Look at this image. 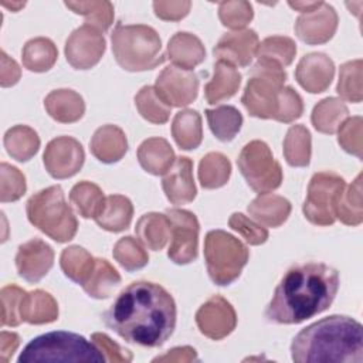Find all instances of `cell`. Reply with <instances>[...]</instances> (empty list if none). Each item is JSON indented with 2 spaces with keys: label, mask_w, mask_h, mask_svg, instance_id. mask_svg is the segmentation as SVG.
Segmentation results:
<instances>
[{
  "label": "cell",
  "mask_w": 363,
  "mask_h": 363,
  "mask_svg": "<svg viewBox=\"0 0 363 363\" xmlns=\"http://www.w3.org/2000/svg\"><path fill=\"white\" fill-rule=\"evenodd\" d=\"M176 316L174 299L163 286L136 281L121 291L104 320L126 342L157 347L172 336Z\"/></svg>",
  "instance_id": "6da1fadb"
},
{
  "label": "cell",
  "mask_w": 363,
  "mask_h": 363,
  "mask_svg": "<svg viewBox=\"0 0 363 363\" xmlns=\"http://www.w3.org/2000/svg\"><path fill=\"white\" fill-rule=\"evenodd\" d=\"M339 289V274L322 262L289 268L277 285L265 318L279 325H295L326 311Z\"/></svg>",
  "instance_id": "7a4b0ae2"
},
{
  "label": "cell",
  "mask_w": 363,
  "mask_h": 363,
  "mask_svg": "<svg viewBox=\"0 0 363 363\" xmlns=\"http://www.w3.org/2000/svg\"><path fill=\"white\" fill-rule=\"evenodd\" d=\"M294 362L362 363V325L345 315H332L303 328L291 343Z\"/></svg>",
  "instance_id": "3957f363"
},
{
  "label": "cell",
  "mask_w": 363,
  "mask_h": 363,
  "mask_svg": "<svg viewBox=\"0 0 363 363\" xmlns=\"http://www.w3.org/2000/svg\"><path fill=\"white\" fill-rule=\"evenodd\" d=\"M116 62L126 71L153 69L163 64L162 41L155 28L145 24H118L111 35Z\"/></svg>",
  "instance_id": "277c9868"
},
{
  "label": "cell",
  "mask_w": 363,
  "mask_h": 363,
  "mask_svg": "<svg viewBox=\"0 0 363 363\" xmlns=\"http://www.w3.org/2000/svg\"><path fill=\"white\" fill-rule=\"evenodd\" d=\"M94 342L72 332H48L34 337L20 353L18 363L31 362H104Z\"/></svg>",
  "instance_id": "5b68a950"
},
{
  "label": "cell",
  "mask_w": 363,
  "mask_h": 363,
  "mask_svg": "<svg viewBox=\"0 0 363 363\" xmlns=\"http://www.w3.org/2000/svg\"><path fill=\"white\" fill-rule=\"evenodd\" d=\"M26 211L28 221L57 242H67L77 234L78 221L65 203L61 186H50L33 194Z\"/></svg>",
  "instance_id": "8992f818"
},
{
  "label": "cell",
  "mask_w": 363,
  "mask_h": 363,
  "mask_svg": "<svg viewBox=\"0 0 363 363\" xmlns=\"http://www.w3.org/2000/svg\"><path fill=\"white\" fill-rule=\"evenodd\" d=\"M250 251L238 238L223 230H211L204 238V259L210 279L220 286L234 282L247 265Z\"/></svg>",
  "instance_id": "52a82bcc"
},
{
  "label": "cell",
  "mask_w": 363,
  "mask_h": 363,
  "mask_svg": "<svg viewBox=\"0 0 363 363\" xmlns=\"http://www.w3.org/2000/svg\"><path fill=\"white\" fill-rule=\"evenodd\" d=\"M285 79L284 68L257 61L241 98L247 112L259 119H274Z\"/></svg>",
  "instance_id": "ba28073f"
},
{
  "label": "cell",
  "mask_w": 363,
  "mask_h": 363,
  "mask_svg": "<svg viewBox=\"0 0 363 363\" xmlns=\"http://www.w3.org/2000/svg\"><path fill=\"white\" fill-rule=\"evenodd\" d=\"M238 169L247 184L257 193H269L282 183L281 164L272 156L269 146L262 140L248 142L237 159Z\"/></svg>",
  "instance_id": "9c48e42d"
},
{
  "label": "cell",
  "mask_w": 363,
  "mask_h": 363,
  "mask_svg": "<svg viewBox=\"0 0 363 363\" xmlns=\"http://www.w3.org/2000/svg\"><path fill=\"white\" fill-rule=\"evenodd\" d=\"M345 186L343 177L333 172L315 173L302 206L305 218L315 225H332L336 221L335 204Z\"/></svg>",
  "instance_id": "30bf717a"
},
{
  "label": "cell",
  "mask_w": 363,
  "mask_h": 363,
  "mask_svg": "<svg viewBox=\"0 0 363 363\" xmlns=\"http://www.w3.org/2000/svg\"><path fill=\"white\" fill-rule=\"evenodd\" d=\"M172 227V242L169 245V258L179 265H186L197 258L199 245V220L183 208H169L164 213Z\"/></svg>",
  "instance_id": "8fae6325"
},
{
  "label": "cell",
  "mask_w": 363,
  "mask_h": 363,
  "mask_svg": "<svg viewBox=\"0 0 363 363\" xmlns=\"http://www.w3.org/2000/svg\"><path fill=\"white\" fill-rule=\"evenodd\" d=\"M155 91L170 108L187 106L197 98L199 78L190 69L169 65L157 75Z\"/></svg>",
  "instance_id": "7c38bea8"
},
{
  "label": "cell",
  "mask_w": 363,
  "mask_h": 363,
  "mask_svg": "<svg viewBox=\"0 0 363 363\" xmlns=\"http://www.w3.org/2000/svg\"><path fill=\"white\" fill-rule=\"evenodd\" d=\"M106 48L102 31L82 24L65 41V58L75 69H89L96 65Z\"/></svg>",
  "instance_id": "4fadbf2b"
},
{
  "label": "cell",
  "mask_w": 363,
  "mask_h": 363,
  "mask_svg": "<svg viewBox=\"0 0 363 363\" xmlns=\"http://www.w3.org/2000/svg\"><path fill=\"white\" fill-rule=\"evenodd\" d=\"M85 160L81 143L71 136H58L45 146L43 162L54 179H68L77 174Z\"/></svg>",
  "instance_id": "5bb4252c"
},
{
  "label": "cell",
  "mask_w": 363,
  "mask_h": 363,
  "mask_svg": "<svg viewBox=\"0 0 363 363\" xmlns=\"http://www.w3.org/2000/svg\"><path fill=\"white\" fill-rule=\"evenodd\" d=\"M196 323L204 336L220 340L235 329L237 315L225 298L214 295L197 309Z\"/></svg>",
  "instance_id": "9a60e30c"
},
{
  "label": "cell",
  "mask_w": 363,
  "mask_h": 363,
  "mask_svg": "<svg viewBox=\"0 0 363 363\" xmlns=\"http://www.w3.org/2000/svg\"><path fill=\"white\" fill-rule=\"evenodd\" d=\"M295 34L306 44L328 43L337 28V14L332 6L322 3L318 9L301 14L295 21Z\"/></svg>",
  "instance_id": "2e32d148"
},
{
  "label": "cell",
  "mask_w": 363,
  "mask_h": 363,
  "mask_svg": "<svg viewBox=\"0 0 363 363\" xmlns=\"http://www.w3.org/2000/svg\"><path fill=\"white\" fill-rule=\"evenodd\" d=\"M54 264L52 248L40 238H33L21 244L16 254V268L18 275L28 282L43 279Z\"/></svg>",
  "instance_id": "e0dca14e"
},
{
  "label": "cell",
  "mask_w": 363,
  "mask_h": 363,
  "mask_svg": "<svg viewBox=\"0 0 363 363\" xmlns=\"http://www.w3.org/2000/svg\"><path fill=\"white\" fill-rule=\"evenodd\" d=\"M259 40L254 30H235L224 34L216 44L213 52L217 61H224L233 67H247L257 54Z\"/></svg>",
  "instance_id": "ac0fdd59"
},
{
  "label": "cell",
  "mask_w": 363,
  "mask_h": 363,
  "mask_svg": "<svg viewBox=\"0 0 363 363\" xmlns=\"http://www.w3.org/2000/svg\"><path fill=\"white\" fill-rule=\"evenodd\" d=\"M335 75L333 61L323 52H311L301 58L295 69L298 84L311 94L326 91Z\"/></svg>",
  "instance_id": "d6986e66"
},
{
  "label": "cell",
  "mask_w": 363,
  "mask_h": 363,
  "mask_svg": "<svg viewBox=\"0 0 363 363\" xmlns=\"http://www.w3.org/2000/svg\"><path fill=\"white\" fill-rule=\"evenodd\" d=\"M162 189L172 204L179 206L193 201L197 194L193 179V162L186 156L176 157L163 176Z\"/></svg>",
  "instance_id": "ffe728a7"
},
{
  "label": "cell",
  "mask_w": 363,
  "mask_h": 363,
  "mask_svg": "<svg viewBox=\"0 0 363 363\" xmlns=\"http://www.w3.org/2000/svg\"><path fill=\"white\" fill-rule=\"evenodd\" d=\"M89 149L99 162L115 163L128 152V139L125 132L116 125H104L95 130Z\"/></svg>",
  "instance_id": "44dd1931"
},
{
  "label": "cell",
  "mask_w": 363,
  "mask_h": 363,
  "mask_svg": "<svg viewBox=\"0 0 363 363\" xmlns=\"http://www.w3.org/2000/svg\"><path fill=\"white\" fill-rule=\"evenodd\" d=\"M252 220L265 227L277 228L284 224L291 214V203L282 196L262 193L247 207Z\"/></svg>",
  "instance_id": "7402d4cb"
},
{
  "label": "cell",
  "mask_w": 363,
  "mask_h": 363,
  "mask_svg": "<svg viewBox=\"0 0 363 363\" xmlns=\"http://www.w3.org/2000/svg\"><path fill=\"white\" fill-rule=\"evenodd\" d=\"M47 113L57 122L72 123L82 118L85 112V102L82 96L67 88L51 91L44 99Z\"/></svg>",
  "instance_id": "603a6c76"
},
{
  "label": "cell",
  "mask_w": 363,
  "mask_h": 363,
  "mask_svg": "<svg viewBox=\"0 0 363 363\" xmlns=\"http://www.w3.org/2000/svg\"><path fill=\"white\" fill-rule=\"evenodd\" d=\"M167 58L173 65L191 71L204 61L206 48L194 34L179 31L169 40Z\"/></svg>",
  "instance_id": "cb8c5ba5"
},
{
  "label": "cell",
  "mask_w": 363,
  "mask_h": 363,
  "mask_svg": "<svg viewBox=\"0 0 363 363\" xmlns=\"http://www.w3.org/2000/svg\"><path fill=\"white\" fill-rule=\"evenodd\" d=\"M138 160L150 174H164L176 160L174 152L163 138H149L138 147Z\"/></svg>",
  "instance_id": "d4e9b609"
},
{
  "label": "cell",
  "mask_w": 363,
  "mask_h": 363,
  "mask_svg": "<svg viewBox=\"0 0 363 363\" xmlns=\"http://www.w3.org/2000/svg\"><path fill=\"white\" fill-rule=\"evenodd\" d=\"M241 85V74L228 62L217 61L214 64L213 78L204 86V96L208 104L214 105L237 94Z\"/></svg>",
  "instance_id": "484cf974"
},
{
  "label": "cell",
  "mask_w": 363,
  "mask_h": 363,
  "mask_svg": "<svg viewBox=\"0 0 363 363\" xmlns=\"http://www.w3.org/2000/svg\"><path fill=\"white\" fill-rule=\"evenodd\" d=\"M20 315L23 322L31 325L51 323L58 318V305L52 295L45 291L35 289L24 294L21 299Z\"/></svg>",
  "instance_id": "4316f807"
},
{
  "label": "cell",
  "mask_w": 363,
  "mask_h": 363,
  "mask_svg": "<svg viewBox=\"0 0 363 363\" xmlns=\"http://www.w3.org/2000/svg\"><path fill=\"white\" fill-rule=\"evenodd\" d=\"M132 216V201L125 196L111 194L105 197L104 207L94 220L101 228L111 233H119L130 225Z\"/></svg>",
  "instance_id": "83f0119b"
},
{
  "label": "cell",
  "mask_w": 363,
  "mask_h": 363,
  "mask_svg": "<svg viewBox=\"0 0 363 363\" xmlns=\"http://www.w3.org/2000/svg\"><path fill=\"white\" fill-rule=\"evenodd\" d=\"M135 233L145 247L153 251H160L172 235V227L166 214L147 213L138 220Z\"/></svg>",
  "instance_id": "f1b7e54d"
},
{
  "label": "cell",
  "mask_w": 363,
  "mask_h": 363,
  "mask_svg": "<svg viewBox=\"0 0 363 363\" xmlns=\"http://www.w3.org/2000/svg\"><path fill=\"white\" fill-rule=\"evenodd\" d=\"M172 136L176 145L183 150L199 147L203 140L200 113L193 109H183L177 112L172 122Z\"/></svg>",
  "instance_id": "f546056e"
},
{
  "label": "cell",
  "mask_w": 363,
  "mask_h": 363,
  "mask_svg": "<svg viewBox=\"0 0 363 363\" xmlns=\"http://www.w3.org/2000/svg\"><path fill=\"white\" fill-rule=\"evenodd\" d=\"M58 51L55 44L45 37H35L28 40L21 52L24 68L33 72H45L55 64Z\"/></svg>",
  "instance_id": "4dcf8cb0"
},
{
  "label": "cell",
  "mask_w": 363,
  "mask_h": 363,
  "mask_svg": "<svg viewBox=\"0 0 363 363\" xmlns=\"http://www.w3.org/2000/svg\"><path fill=\"white\" fill-rule=\"evenodd\" d=\"M3 143L13 159L17 162H27L38 152L40 138L33 128L16 125L4 133Z\"/></svg>",
  "instance_id": "1f68e13d"
},
{
  "label": "cell",
  "mask_w": 363,
  "mask_h": 363,
  "mask_svg": "<svg viewBox=\"0 0 363 363\" xmlns=\"http://www.w3.org/2000/svg\"><path fill=\"white\" fill-rule=\"evenodd\" d=\"M349 109L343 101L329 96L319 101L312 111V125L318 132L332 135L347 118Z\"/></svg>",
  "instance_id": "d6a6232c"
},
{
  "label": "cell",
  "mask_w": 363,
  "mask_h": 363,
  "mask_svg": "<svg viewBox=\"0 0 363 363\" xmlns=\"http://www.w3.org/2000/svg\"><path fill=\"white\" fill-rule=\"evenodd\" d=\"M335 217L346 225H359L363 221V204H362V174H357L356 179L347 187L342 190L336 204H335Z\"/></svg>",
  "instance_id": "836d02e7"
},
{
  "label": "cell",
  "mask_w": 363,
  "mask_h": 363,
  "mask_svg": "<svg viewBox=\"0 0 363 363\" xmlns=\"http://www.w3.org/2000/svg\"><path fill=\"white\" fill-rule=\"evenodd\" d=\"M296 55V44L292 38L285 35L267 37L258 44L257 60L258 62L272 64L285 68L292 64Z\"/></svg>",
  "instance_id": "e575fe53"
},
{
  "label": "cell",
  "mask_w": 363,
  "mask_h": 363,
  "mask_svg": "<svg viewBox=\"0 0 363 363\" xmlns=\"http://www.w3.org/2000/svg\"><path fill=\"white\" fill-rule=\"evenodd\" d=\"M60 265L67 278L82 286L95 268V258L85 248L71 245L62 250Z\"/></svg>",
  "instance_id": "d590c367"
},
{
  "label": "cell",
  "mask_w": 363,
  "mask_h": 363,
  "mask_svg": "<svg viewBox=\"0 0 363 363\" xmlns=\"http://www.w3.org/2000/svg\"><path fill=\"white\" fill-rule=\"evenodd\" d=\"M206 118L210 130L221 142L233 140L242 125V115L231 105H220L214 109H206Z\"/></svg>",
  "instance_id": "8d00e7d4"
},
{
  "label": "cell",
  "mask_w": 363,
  "mask_h": 363,
  "mask_svg": "<svg viewBox=\"0 0 363 363\" xmlns=\"http://www.w3.org/2000/svg\"><path fill=\"white\" fill-rule=\"evenodd\" d=\"M311 133L303 125H292L284 139V156L289 166L305 167L311 162Z\"/></svg>",
  "instance_id": "74e56055"
},
{
  "label": "cell",
  "mask_w": 363,
  "mask_h": 363,
  "mask_svg": "<svg viewBox=\"0 0 363 363\" xmlns=\"http://www.w3.org/2000/svg\"><path fill=\"white\" fill-rule=\"evenodd\" d=\"M121 284L119 272L104 258H95V268L82 285V289L95 299H105L111 296L112 291Z\"/></svg>",
  "instance_id": "f35d334b"
},
{
  "label": "cell",
  "mask_w": 363,
  "mask_h": 363,
  "mask_svg": "<svg viewBox=\"0 0 363 363\" xmlns=\"http://www.w3.org/2000/svg\"><path fill=\"white\" fill-rule=\"evenodd\" d=\"M69 201L81 217L95 218L104 207L105 196L95 183L82 180L71 189Z\"/></svg>",
  "instance_id": "ab89813d"
},
{
  "label": "cell",
  "mask_w": 363,
  "mask_h": 363,
  "mask_svg": "<svg viewBox=\"0 0 363 363\" xmlns=\"http://www.w3.org/2000/svg\"><path fill=\"white\" fill-rule=\"evenodd\" d=\"M230 174L231 163L223 153L210 152L199 163V182L204 189L223 187Z\"/></svg>",
  "instance_id": "60d3db41"
},
{
  "label": "cell",
  "mask_w": 363,
  "mask_h": 363,
  "mask_svg": "<svg viewBox=\"0 0 363 363\" xmlns=\"http://www.w3.org/2000/svg\"><path fill=\"white\" fill-rule=\"evenodd\" d=\"M75 14L85 18V24L106 31L113 23V6L111 1H65L64 3Z\"/></svg>",
  "instance_id": "b9f144b4"
},
{
  "label": "cell",
  "mask_w": 363,
  "mask_h": 363,
  "mask_svg": "<svg viewBox=\"0 0 363 363\" xmlns=\"http://www.w3.org/2000/svg\"><path fill=\"white\" fill-rule=\"evenodd\" d=\"M135 105L138 112L147 122L162 125L170 118L172 108L166 105L155 91V86L146 85L135 95Z\"/></svg>",
  "instance_id": "7bdbcfd3"
},
{
  "label": "cell",
  "mask_w": 363,
  "mask_h": 363,
  "mask_svg": "<svg viewBox=\"0 0 363 363\" xmlns=\"http://www.w3.org/2000/svg\"><path fill=\"white\" fill-rule=\"evenodd\" d=\"M362 60H352L340 65L336 91L342 99L359 104L363 99L362 91Z\"/></svg>",
  "instance_id": "ee69618b"
},
{
  "label": "cell",
  "mask_w": 363,
  "mask_h": 363,
  "mask_svg": "<svg viewBox=\"0 0 363 363\" xmlns=\"http://www.w3.org/2000/svg\"><path fill=\"white\" fill-rule=\"evenodd\" d=\"M112 255L118 264L129 272L143 268L149 261V255L143 245L136 238L129 235L116 241Z\"/></svg>",
  "instance_id": "f6af8a7d"
},
{
  "label": "cell",
  "mask_w": 363,
  "mask_h": 363,
  "mask_svg": "<svg viewBox=\"0 0 363 363\" xmlns=\"http://www.w3.org/2000/svg\"><path fill=\"white\" fill-rule=\"evenodd\" d=\"M252 6L244 0L221 1L218 4V18L223 26L231 30H244V27L252 20Z\"/></svg>",
  "instance_id": "bcb514c9"
},
{
  "label": "cell",
  "mask_w": 363,
  "mask_h": 363,
  "mask_svg": "<svg viewBox=\"0 0 363 363\" xmlns=\"http://www.w3.org/2000/svg\"><path fill=\"white\" fill-rule=\"evenodd\" d=\"M27 190L24 174L9 163L0 164V201L10 203L16 201Z\"/></svg>",
  "instance_id": "7dc6e473"
},
{
  "label": "cell",
  "mask_w": 363,
  "mask_h": 363,
  "mask_svg": "<svg viewBox=\"0 0 363 363\" xmlns=\"http://www.w3.org/2000/svg\"><path fill=\"white\" fill-rule=\"evenodd\" d=\"M362 128H363L362 116H352V118H346L337 129V142L340 147L345 152L354 155L359 159H362V152H363Z\"/></svg>",
  "instance_id": "c3c4849f"
},
{
  "label": "cell",
  "mask_w": 363,
  "mask_h": 363,
  "mask_svg": "<svg viewBox=\"0 0 363 363\" xmlns=\"http://www.w3.org/2000/svg\"><path fill=\"white\" fill-rule=\"evenodd\" d=\"M26 291L17 285H6L1 288V325L3 326H18L23 319L20 315L21 299Z\"/></svg>",
  "instance_id": "681fc988"
},
{
  "label": "cell",
  "mask_w": 363,
  "mask_h": 363,
  "mask_svg": "<svg viewBox=\"0 0 363 363\" xmlns=\"http://www.w3.org/2000/svg\"><path fill=\"white\" fill-rule=\"evenodd\" d=\"M228 225L250 245H261L268 240L267 228L242 213H233L228 218Z\"/></svg>",
  "instance_id": "f907efd6"
},
{
  "label": "cell",
  "mask_w": 363,
  "mask_h": 363,
  "mask_svg": "<svg viewBox=\"0 0 363 363\" xmlns=\"http://www.w3.org/2000/svg\"><path fill=\"white\" fill-rule=\"evenodd\" d=\"M302 112H303V104L299 94L291 86H284L282 91L279 92L278 108L274 119L278 122L291 123L295 119L301 118Z\"/></svg>",
  "instance_id": "816d5d0a"
},
{
  "label": "cell",
  "mask_w": 363,
  "mask_h": 363,
  "mask_svg": "<svg viewBox=\"0 0 363 363\" xmlns=\"http://www.w3.org/2000/svg\"><path fill=\"white\" fill-rule=\"evenodd\" d=\"M91 340L98 346L101 353L104 354L106 362H118V363H126L133 359L132 353L126 349H122L118 343H115L108 335L105 333H92Z\"/></svg>",
  "instance_id": "f5cc1de1"
},
{
  "label": "cell",
  "mask_w": 363,
  "mask_h": 363,
  "mask_svg": "<svg viewBox=\"0 0 363 363\" xmlns=\"http://www.w3.org/2000/svg\"><path fill=\"white\" fill-rule=\"evenodd\" d=\"M191 3L187 0H170V1H153L155 14L166 21H179L190 11Z\"/></svg>",
  "instance_id": "db71d44e"
},
{
  "label": "cell",
  "mask_w": 363,
  "mask_h": 363,
  "mask_svg": "<svg viewBox=\"0 0 363 363\" xmlns=\"http://www.w3.org/2000/svg\"><path fill=\"white\" fill-rule=\"evenodd\" d=\"M21 71L18 64L10 58L4 51H1V68H0V84L3 88L13 86L18 82Z\"/></svg>",
  "instance_id": "11a10c76"
},
{
  "label": "cell",
  "mask_w": 363,
  "mask_h": 363,
  "mask_svg": "<svg viewBox=\"0 0 363 363\" xmlns=\"http://www.w3.org/2000/svg\"><path fill=\"white\" fill-rule=\"evenodd\" d=\"M194 360H197V352L191 346H177L167 350L164 354L153 359V362H177V363H190Z\"/></svg>",
  "instance_id": "9f6ffc18"
},
{
  "label": "cell",
  "mask_w": 363,
  "mask_h": 363,
  "mask_svg": "<svg viewBox=\"0 0 363 363\" xmlns=\"http://www.w3.org/2000/svg\"><path fill=\"white\" fill-rule=\"evenodd\" d=\"M18 345H20V337L17 333L3 330L0 333V359H1V362L7 363L13 357Z\"/></svg>",
  "instance_id": "6f0895ef"
},
{
  "label": "cell",
  "mask_w": 363,
  "mask_h": 363,
  "mask_svg": "<svg viewBox=\"0 0 363 363\" xmlns=\"http://www.w3.org/2000/svg\"><path fill=\"white\" fill-rule=\"evenodd\" d=\"M322 3L323 1H289L288 4H289V7L298 10L303 14V13H309V11L318 9Z\"/></svg>",
  "instance_id": "680465c9"
},
{
  "label": "cell",
  "mask_w": 363,
  "mask_h": 363,
  "mask_svg": "<svg viewBox=\"0 0 363 363\" xmlns=\"http://www.w3.org/2000/svg\"><path fill=\"white\" fill-rule=\"evenodd\" d=\"M3 6L4 7H7V9H10L11 11H18L21 7H24L26 6V3L23 1H18V3H3Z\"/></svg>",
  "instance_id": "91938a15"
}]
</instances>
